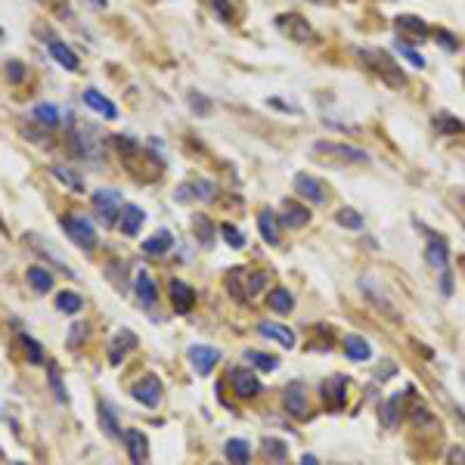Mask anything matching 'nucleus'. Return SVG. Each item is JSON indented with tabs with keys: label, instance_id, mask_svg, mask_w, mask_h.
Segmentation results:
<instances>
[{
	"label": "nucleus",
	"instance_id": "c03bdc74",
	"mask_svg": "<svg viewBox=\"0 0 465 465\" xmlns=\"http://www.w3.org/2000/svg\"><path fill=\"white\" fill-rule=\"evenodd\" d=\"M267 282H270V273H267V270L252 273V276H248V289H245V295H257V292H264V289H267Z\"/></svg>",
	"mask_w": 465,
	"mask_h": 465
},
{
	"label": "nucleus",
	"instance_id": "4c0bfd02",
	"mask_svg": "<svg viewBox=\"0 0 465 465\" xmlns=\"http://www.w3.org/2000/svg\"><path fill=\"white\" fill-rule=\"evenodd\" d=\"M264 453L270 456L273 462H285V456H289V446H285L282 441H276V437H264Z\"/></svg>",
	"mask_w": 465,
	"mask_h": 465
},
{
	"label": "nucleus",
	"instance_id": "8fccbe9b",
	"mask_svg": "<svg viewBox=\"0 0 465 465\" xmlns=\"http://www.w3.org/2000/svg\"><path fill=\"white\" fill-rule=\"evenodd\" d=\"M446 465H465V446H450V453H446Z\"/></svg>",
	"mask_w": 465,
	"mask_h": 465
},
{
	"label": "nucleus",
	"instance_id": "ddd939ff",
	"mask_svg": "<svg viewBox=\"0 0 465 465\" xmlns=\"http://www.w3.org/2000/svg\"><path fill=\"white\" fill-rule=\"evenodd\" d=\"M124 444H128V456L133 465H143L149 459V441L146 434L137 431V428H131V431H124Z\"/></svg>",
	"mask_w": 465,
	"mask_h": 465
},
{
	"label": "nucleus",
	"instance_id": "6ab92c4d",
	"mask_svg": "<svg viewBox=\"0 0 465 465\" xmlns=\"http://www.w3.org/2000/svg\"><path fill=\"white\" fill-rule=\"evenodd\" d=\"M425 257H428V264L434 267V270H446L450 267V248H446V242L444 239H437V236H431L428 239V252H425Z\"/></svg>",
	"mask_w": 465,
	"mask_h": 465
},
{
	"label": "nucleus",
	"instance_id": "c756f323",
	"mask_svg": "<svg viewBox=\"0 0 465 465\" xmlns=\"http://www.w3.org/2000/svg\"><path fill=\"white\" fill-rule=\"evenodd\" d=\"M193 230H195V239H199V242L205 245V248H211L214 245V223L205 218V214H193Z\"/></svg>",
	"mask_w": 465,
	"mask_h": 465
},
{
	"label": "nucleus",
	"instance_id": "f704fd0d",
	"mask_svg": "<svg viewBox=\"0 0 465 465\" xmlns=\"http://www.w3.org/2000/svg\"><path fill=\"white\" fill-rule=\"evenodd\" d=\"M434 128L441 131V133H450V137H456V133H465V124H462L459 118H453L450 112L434 115Z\"/></svg>",
	"mask_w": 465,
	"mask_h": 465
},
{
	"label": "nucleus",
	"instance_id": "4be33fe9",
	"mask_svg": "<svg viewBox=\"0 0 465 465\" xmlns=\"http://www.w3.org/2000/svg\"><path fill=\"white\" fill-rule=\"evenodd\" d=\"M257 227H261L264 242H270V245L280 242V218H276L273 208H264L261 214H257Z\"/></svg>",
	"mask_w": 465,
	"mask_h": 465
},
{
	"label": "nucleus",
	"instance_id": "9b49d317",
	"mask_svg": "<svg viewBox=\"0 0 465 465\" xmlns=\"http://www.w3.org/2000/svg\"><path fill=\"white\" fill-rule=\"evenodd\" d=\"M81 100H84L87 109L96 112V115H103L106 121H115V118H118V109H115V103L109 100V96H103L100 91H93V87H87V91L81 93Z\"/></svg>",
	"mask_w": 465,
	"mask_h": 465
},
{
	"label": "nucleus",
	"instance_id": "4d7b16f0",
	"mask_svg": "<svg viewBox=\"0 0 465 465\" xmlns=\"http://www.w3.org/2000/svg\"><path fill=\"white\" fill-rule=\"evenodd\" d=\"M462 81H465V71H462Z\"/></svg>",
	"mask_w": 465,
	"mask_h": 465
},
{
	"label": "nucleus",
	"instance_id": "a18cd8bd",
	"mask_svg": "<svg viewBox=\"0 0 465 465\" xmlns=\"http://www.w3.org/2000/svg\"><path fill=\"white\" fill-rule=\"evenodd\" d=\"M397 53H404V56L409 59V66H416V68H425V56L419 50H413L409 44H404V41H397Z\"/></svg>",
	"mask_w": 465,
	"mask_h": 465
},
{
	"label": "nucleus",
	"instance_id": "b1692460",
	"mask_svg": "<svg viewBox=\"0 0 465 465\" xmlns=\"http://www.w3.org/2000/svg\"><path fill=\"white\" fill-rule=\"evenodd\" d=\"M133 347H137V335H133L131 329H121L118 338H115V342L109 344V360H112V363H121L124 354L133 351Z\"/></svg>",
	"mask_w": 465,
	"mask_h": 465
},
{
	"label": "nucleus",
	"instance_id": "a19ab883",
	"mask_svg": "<svg viewBox=\"0 0 465 465\" xmlns=\"http://www.w3.org/2000/svg\"><path fill=\"white\" fill-rule=\"evenodd\" d=\"M53 177H59V180L66 183V186H71V190H75V193H81V190H84L81 177H78L75 171H68V168H62V165H56V168H53Z\"/></svg>",
	"mask_w": 465,
	"mask_h": 465
},
{
	"label": "nucleus",
	"instance_id": "f257e3e1",
	"mask_svg": "<svg viewBox=\"0 0 465 465\" xmlns=\"http://www.w3.org/2000/svg\"><path fill=\"white\" fill-rule=\"evenodd\" d=\"M357 56H360V59H363V66H366V68H372L375 75H379V78H382V81L388 84V87H394V91H400V87H407V75H404V71H400V66H397V62L391 59L384 50L360 47V50H357Z\"/></svg>",
	"mask_w": 465,
	"mask_h": 465
},
{
	"label": "nucleus",
	"instance_id": "39448f33",
	"mask_svg": "<svg viewBox=\"0 0 465 465\" xmlns=\"http://www.w3.org/2000/svg\"><path fill=\"white\" fill-rule=\"evenodd\" d=\"M118 205H121V193L118 190H96L93 193V208L103 218V223H115L118 220Z\"/></svg>",
	"mask_w": 465,
	"mask_h": 465
},
{
	"label": "nucleus",
	"instance_id": "f3484780",
	"mask_svg": "<svg viewBox=\"0 0 465 465\" xmlns=\"http://www.w3.org/2000/svg\"><path fill=\"white\" fill-rule=\"evenodd\" d=\"M282 227H292V230H301L310 223V208H304L301 202H285V211L280 218Z\"/></svg>",
	"mask_w": 465,
	"mask_h": 465
},
{
	"label": "nucleus",
	"instance_id": "58836bf2",
	"mask_svg": "<svg viewBox=\"0 0 465 465\" xmlns=\"http://www.w3.org/2000/svg\"><path fill=\"white\" fill-rule=\"evenodd\" d=\"M34 118L44 121L47 128H56V124H59V112H56V106L41 103V106H34Z\"/></svg>",
	"mask_w": 465,
	"mask_h": 465
},
{
	"label": "nucleus",
	"instance_id": "7ed1b4c3",
	"mask_svg": "<svg viewBox=\"0 0 465 465\" xmlns=\"http://www.w3.org/2000/svg\"><path fill=\"white\" fill-rule=\"evenodd\" d=\"M276 29H282L292 41H298V44H310V41H314V29H310V22L304 19V16H298V13L280 16V19H276Z\"/></svg>",
	"mask_w": 465,
	"mask_h": 465
},
{
	"label": "nucleus",
	"instance_id": "423d86ee",
	"mask_svg": "<svg viewBox=\"0 0 465 465\" xmlns=\"http://www.w3.org/2000/svg\"><path fill=\"white\" fill-rule=\"evenodd\" d=\"M230 384H232V394L242 397V400L257 397V394L264 391V384L257 382V375H252L248 369H232V372H230Z\"/></svg>",
	"mask_w": 465,
	"mask_h": 465
},
{
	"label": "nucleus",
	"instance_id": "c85d7f7f",
	"mask_svg": "<svg viewBox=\"0 0 465 465\" xmlns=\"http://www.w3.org/2000/svg\"><path fill=\"white\" fill-rule=\"evenodd\" d=\"M174 245V236L168 230H158L152 239L143 242V255H168V248Z\"/></svg>",
	"mask_w": 465,
	"mask_h": 465
},
{
	"label": "nucleus",
	"instance_id": "864d4df0",
	"mask_svg": "<svg viewBox=\"0 0 465 465\" xmlns=\"http://www.w3.org/2000/svg\"><path fill=\"white\" fill-rule=\"evenodd\" d=\"M84 332H87V329H84L81 323H78L75 329H71V338H68V347H78V344H81V338H84Z\"/></svg>",
	"mask_w": 465,
	"mask_h": 465
},
{
	"label": "nucleus",
	"instance_id": "5fc2aeb1",
	"mask_svg": "<svg viewBox=\"0 0 465 465\" xmlns=\"http://www.w3.org/2000/svg\"><path fill=\"white\" fill-rule=\"evenodd\" d=\"M87 4H93L96 10H106V6H109V0H87Z\"/></svg>",
	"mask_w": 465,
	"mask_h": 465
},
{
	"label": "nucleus",
	"instance_id": "1a4fd4ad",
	"mask_svg": "<svg viewBox=\"0 0 465 465\" xmlns=\"http://www.w3.org/2000/svg\"><path fill=\"white\" fill-rule=\"evenodd\" d=\"M218 360H220L218 347H211V344H193L190 347V363L199 375H208L214 366H218Z\"/></svg>",
	"mask_w": 465,
	"mask_h": 465
},
{
	"label": "nucleus",
	"instance_id": "f03ea898",
	"mask_svg": "<svg viewBox=\"0 0 465 465\" xmlns=\"http://www.w3.org/2000/svg\"><path fill=\"white\" fill-rule=\"evenodd\" d=\"M62 230L68 232V239H71V242H78L81 248H87V252L100 245V236H96V227H93V223L87 220V218H78V214H66V218H62Z\"/></svg>",
	"mask_w": 465,
	"mask_h": 465
},
{
	"label": "nucleus",
	"instance_id": "4468645a",
	"mask_svg": "<svg viewBox=\"0 0 465 465\" xmlns=\"http://www.w3.org/2000/svg\"><path fill=\"white\" fill-rule=\"evenodd\" d=\"M171 301H174L177 314H190L193 304H195V292L183 280H171Z\"/></svg>",
	"mask_w": 465,
	"mask_h": 465
},
{
	"label": "nucleus",
	"instance_id": "a211bd4d",
	"mask_svg": "<svg viewBox=\"0 0 465 465\" xmlns=\"http://www.w3.org/2000/svg\"><path fill=\"white\" fill-rule=\"evenodd\" d=\"M282 400H285V409H289V413L307 416V394H304V384L301 382H292L289 388H285Z\"/></svg>",
	"mask_w": 465,
	"mask_h": 465
},
{
	"label": "nucleus",
	"instance_id": "aec40b11",
	"mask_svg": "<svg viewBox=\"0 0 465 465\" xmlns=\"http://www.w3.org/2000/svg\"><path fill=\"white\" fill-rule=\"evenodd\" d=\"M400 416H404V394L388 397L382 404V409H379V419H382L384 428H397L400 425Z\"/></svg>",
	"mask_w": 465,
	"mask_h": 465
},
{
	"label": "nucleus",
	"instance_id": "dca6fc26",
	"mask_svg": "<svg viewBox=\"0 0 465 465\" xmlns=\"http://www.w3.org/2000/svg\"><path fill=\"white\" fill-rule=\"evenodd\" d=\"M47 47H50V56L56 59L62 68H68V71H78V68H81V59L75 56V50H71L68 44H62V41H56V38H50Z\"/></svg>",
	"mask_w": 465,
	"mask_h": 465
},
{
	"label": "nucleus",
	"instance_id": "a878e982",
	"mask_svg": "<svg viewBox=\"0 0 465 465\" xmlns=\"http://www.w3.org/2000/svg\"><path fill=\"white\" fill-rule=\"evenodd\" d=\"M267 307L273 310V314H292V307H295V298H292V292L289 289H273L270 295H267Z\"/></svg>",
	"mask_w": 465,
	"mask_h": 465
},
{
	"label": "nucleus",
	"instance_id": "c9c22d12",
	"mask_svg": "<svg viewBox=\"0 0 465 465\" xmlns=\"http://www.w3.org/2000/svg\"><path fill=\"white\" fill-rule=\"evenodd\" d=\"M19 342H22V347H25V357H29V363H34V366H41L44 363V347L34 342V338L29 335V332H19Z\"/></svg>",
	"mask_w": 465,
	"mask_h": 465
},
{
	"label": "nucleus",
	"instance_id": "7c9ffc66",
	"mask_svg": "<svg viewBox=\"0 0 465 465\" xmlns=\"http://www.w3.org/2000/svg\"><path fill=\"white\" fill-rule=\"evenodd\" d=\"M25 280H29V285L34 292H50L53 289V276H50V270H44V267H29L25 270Z\"/></svg>",
	"mask_w": 465,
	"mask_h": 465
},
{
	"label": "nucleus",
	"instance_id": "37998d69",
	"mask_svg": "<svg viewBox=\"0 0 465 465\" xmlns=\"http://www.w3.org/2000/svg\"><path fill=\"white\" fill-rule=\"evenodd\" d=\"M220 236L227 239L230 248H242V245H245V236H242V232H239L236 227H232V223H220Z\"/></svg>",
	"mask_w": 465,
	"mask_h": 465
},
{
	"label": "nucleus",
	"instance_id": "13d9d810",
	"mask_svg": "<svg viewBox=\"0 0 465 465\" xmlns=\"http://www.w3.org/2000/svg\"><path fill=\"white\" fill-rule=\"evenodd\" d=\"M19 465H29V462H19Z\"/></svg>",
	"mask_w": 465,
	"mask_h": 465
},
{
	"label": "nucleus",
	"instance_id": "3c124183",
	"mask_svg": "<svg viewBox=\"0 0 465 465\" xmlns=\"http://www.w3.org/2000/svg\"><path fill=\"white\" fill-rule=\"evenodd\" d=\"M50 384H53V391H56V397L66 400V391H62V382H59V369H56V366H50Z\"/></svg>",
	"mask_w": 465,
	"mask_h": 465
},
{
	"label": "nucleus",
	"instance_id": "e433bc0d",
	"mask_svg": "<svg viewBox=\"0 0 465 465\" xmlns=\"http://www.w3.org/2000/svg\"><path fill=\"white\" fill-rule=\"evenodd\" d=\"M245 357H248V363H252V366H257V369H261V372H273V369H276V366H280V360H276V357H273V354H261V351H248Z\"/></svg>",
	"mask_w": 465,
	"mask_h": 465
},
{
	"label": "nucleus",
	"instance_id": "2eb2a0df",
	"mask_svg": "<svg viewBox=\"0 0 465 465\" xmlns=\"http://www.w3.org/2000/svg\"><path fill=\"white\" fill-rule=\"evenodd\" d=\"M143 220H146V214H143V208H137V205H124L121 214H118V227L124 236H137Z\"/></svg>",
	"mask_w": 465,
	"mask_h": 465
},
{
	"label": "nucleus",
	"instance_id": "49530a36",
	"mask_svg": "<svg viewBox=\"0 0 465 465\" xmlns=\"http://www.w3.org/2000/svg\"><path fill=\"white\" fill-rule=\"evenodd\" d=\"M208 4L214 6V16L223 22H230L232 19V10H230V0H208Z\"/></svg>",
	"mask_w": 465,
	"mask_h": 465
},
{
	"label": "nucleus",
	"instance_id": "f8f14e48",
	"mask_svg": "<svg viewBox=\"0 0 465 465\" xmlns=\"http://www.w3.org/2000/svg\"><path fill=\"white\" fill-rule=\"evenodd\" d=\"M344 394H347V379L344 375H332V379L323 382V388H320V397H323V404L329 409H338L344 404Z\"/></svg>",
	"mask_w": 465,
	"mask_h": 465
},
{
	"label": "nucleus",
	"instance_id": "de8ad7c7",
	"mask_svg": "<svg viewBox=\"0 0 465 465\" xmlns=\"http://www.w3.org/2000/svg\"><path fill=\"white\" fill-rule=\"evenodd\" d=\"M190 106H195V115H208L211 112V103L205 100L202 93H195V91H190Z\"/></svg>",
	"mask_w": 465,
	"mask_h": 465
},
{
	"label": "nucleus",
	"instance_id": "412c9836",
	"mask_svg": "<svg viewBox=\"0 0 465 465\" xmlns=\"http://www.w3.org/2000/svg\"><path fill=\"white\" fill-rule=\"evenodd\" d=\"M394 25H397V31H400V34H409V38H416V41L431 38V31H428V25H425L422 19H419V16H397Z\"/></svg>",
	"mask_w": 465,
	"mask_h": 465
},
{
	"label": "nucleus",
	"instance_id": "9d476101",
	"mask_svg": "<svg viewBox=\"0 0 465 465\" xmlns=\"http://www.w3.org/2000/svg\"><path fill=\"white\" fill-rule=\"evenodd\" d=\"M295 190H298L307 202H317V205L329 202V190L323 186V180H317V177H310V174H298V177H295Z\"/></svg>",
	"mask_w": 465,
	"mask_h": 465
},
{
	"label": "nucleus",
	"instance_id": "cd10ccee",
	"mask_svg": "<svg viewBox=\"0 0 465 465\" xmlns=\"http://www.w3.org/2000/svg\"><path fill=\"white\" fill-rule=\"evenodd\" d=\"M223 453H227V459H230L232 465H248V459H252V446H248L245 441H239V437L227 441Z\"/></svg>",
	"mask_w": 465,
	"mask_h": 465
},
{
	"label": "nucleus",
	"instance_id": "5701e85b",
	"mask_svg": "<svg viewBox=\"0 0 465 465\" xmlns=\"http://www.w3.org/2000/svg\"><path fill=\"white\" fill-rule=\"evenodd\" d=\"M133 289H137L140 301L146 304V307H155V304H158V289H155V282H152V276L146 270L137 273V280H133Z\"/></svg>",
	"mask_w": 465,
	"mask_h": 465
},
{
	"label": "nucleus",
	"instance_id": "ea45409f",
	"mask_svg": "<svg viewBox=\"0 0 465 465\" xmlns=\"http://www.w3.org/2000/svg\"><path fill=\"white\" fill-rule=\"evenodd\" d=\"M413 422H416V428H437V419H434V413L425 404L413 407Z\"/></svg>",
	"mask_w": 465,
	"mask_h": 465
},
{
	"label": "nucleus",
	"instance_id": "6e6d98bb",
	"mask_svg": "<svg viewBox=\"0 0 465 465\" xmlns=\"http://www.w3.org/2000/svg\"><path fill=\"white\" fill-rule=\"evenodd\" d=\"M301 465H320V462H317V456H310V453H307V456L301 459Z\"/></svg>",
	"mask_w": 465,
	"mask_h": 465
},
{
	"label": "nucleus",
	"instance_id": "0eeeda50",
	"mask_svg": "<svg viewBox=\"0 0 465 465\" xmlns=\"http://www.w3.org/2000/svg\"><path fill=\"white\" fill-rule=\"evenodd\" d=\"M96 131H71V137H68V146L71 152H75L78 158H87V162H93V158H100V146H96V137H93Z\"/></svg>",
	"mask_w": 465,
	"mask_h": 465
},
{
	"label": "nucleus",
	"instance_id": "393cba45",
	"mask_svg": "<svg viewBox=\"0 0 465 465\" xmlns=\"http://www.w3.org/2000/svg\"><path fill=\"white\" fill-rule=\"evenodd\" d=\"M344 354L351 357L354 363H363V360H369V357H372V347H369V342H366V338H360V335H347V338H344Z\"/></svg>",
	"mask_w": 465,
	"mask_h": 465
},
{
	"label": "nucleus",
	"instance_id": "473e14b6",
	"mask_svg": "<svg viewBox=\"0 0 465 465\" xmlns=\"http://www.w3.org/2000/svg\"><path fill=\"white\" fill-rule=\"evenodd\" d=\"M84 307V298L78 292H59L56 295V310L59 314H78Z\"/></svg>",
	"mask_w": 465,
	"mask_h": 465
},
{
	"label": "nucleus",
	"instance_id": "603ef678",
	"mask_svg": "<svg viewBox=\"0 0 465 465\" xmlns=\"http://www.w3.org/2000/svg\"><path fill=\"white\" fill-rule=\"evenodd\" d=\"M6 75H10L13 81H22V78H25V66H22V62H6Z\"/></svg>",
	"mask_w": 465,
	"mask_h": 465
},
{
	"label": "nucleus",
	"instance_id": "20e7f679",
	"mask_svg": "<svg viewBox=\"0 0 465 465\" xmlns=\"http://www.w3.org/2000/svg\"><path fill=\"white\" fill-rule=\"evenodd\" d=\"M314 152L317 155H332V158H342V162H366V152L357 149V146H347V143H329V140H320L314 143Z\"/></svg>",
	"mask_w": 465,
	"mask_h": 465
},
{
	"label": "nucleus",
	"instance_id": "bf43d9fd",
	"mask_svg": "<svg viewBox=\"0 0 465 465\" xmlns=\"http://www.w3.org/2000/svg\"><path fill=\"white\" fill-rule=\"evenodd\" d=\"M214 465H218V462H214Z\"/></svg>",
	"mask_w": 465,
	"mask_h": 465
},
{
	"label": "nucleus",
	"instance_id": "09e8293b",
	"mask_svg": "<svg viewBox=\"0 0 465 465\" xmlns=\"http://www.w3.org/2000/svg\"><path fill=\"white\" fill-rule=\"evenodd\" d=\"M437 44H441L444 50H450V53H456V50H459V41H456V38H450V31H437Z\"/></svg>",
	"mask_w": 465,
	"mask_h": 465
},
{
	"label": "nucleus",
	"instance_id": "6e6552de",
	"mask_svg": "<svg viewBox=\"0 0 465 465\" xmlns=\"http://www.w3.org/2000/svg\"><path fill=\"white\" fill-rule=\"evenodd\" d=\"M131 394H133V400H140L143 407H158L162 404V382L155 379V375H146V379H140L137 384L131 388Z\"/></svg>",
	"mask_w": 465,
	"mask_h": 465
},
{
	"label": "nucleus",
	"instance_id": "72a5a7b5",
	"mask_svg": "<svg viewBox=\"0 0 465 465\" xmlns=\"http://www.w3.org/2000/svg\"><path fill=\"white\" fill-rule=\"evenodd\" d=\"M214 193H218V186L208 183V180H195L190 186H183V190H177L180 199H186V195H195V199H214Z\"/></svg>",
	"mask_w": 465,
	"mask_h": 465
},
{
	"label": "nucleus",
	"instance_id": "bb28decb",
	"mask_svg": "<svg viewBox=\"0 0 465 465\" xmlns=\"http://www.w3.org/2000/svg\"><path fill=\"white\" fill-rule=\"evenodd\" d=\"M257 332H261L264 338L280 342L282 347H295V332H292V329H285V326H280V323H261V326H257Z\"/></svg>",
	"mask_w": 465,
	"mask_h": 465
},
{
	"label": "nucleus",
	"instance_id": "2f4dec72",
	"mask_svg": "<svg viewBox=\"0 0 465 465\" xmlns=\"http://www.w3.org/2000/svg\"><path fill=\"white\" fill-rule=\"evenodd\" d=\"M96 416H100V425H103L106 437H118V434H121V425H118V419H115L112 407L106 404V400H100V407H96Z\"/></svg>",
	"mask_w": 465,
	"mask_h": 465
},
{
	"label": "nucleus",
	"instance_id": "79ce46f5",
	"mask_svg": "<svg viewBox=\"0 0 465 465\" xmlns=\"http://www.w3.org/2000/svg\"><path fill=\"white\" fill-rule=\"evenodd\" d=\"M335 220L342 223V227H347V230H363V218L354 208H342L335 214Z\"/></svg>",
	"mask_w": 465,
	"mask_h": 465
}]
</instances>
